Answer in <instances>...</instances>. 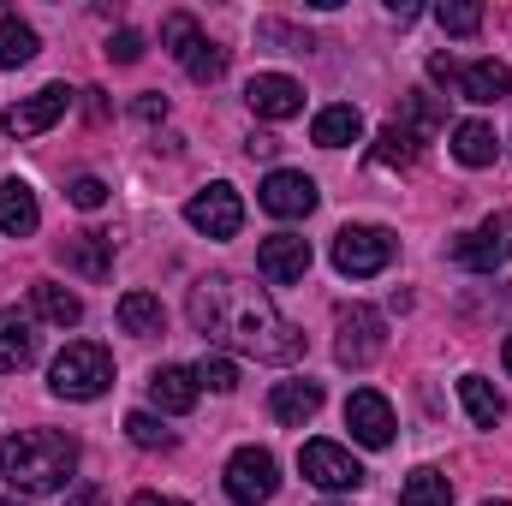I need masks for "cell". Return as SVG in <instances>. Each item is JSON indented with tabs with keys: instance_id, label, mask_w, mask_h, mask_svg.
<instances>
[{
	"instance_id": "obj_27",
	"label": "cell",
	"mask_w": 512,
	"mask_h": 506,
	"mask_svg": "<svg viewBox=\"0 0 512 506\" xmlns=\"http://www.w3.org/2000/svg\"><path fill=\"white\" fill-rule=\"evenodd\" d=\"M399 506H453V483L441 477V471H411L405 477V489H399Z\"/></svg>"
},
{
	"instance_id": "obj_32",
	"label": "cell",
	"mask_w": 512,
	"mask_h": 506,
	"mask_svg": "<svg viewBox=\"0 0 512 506\" xmlns=\"http://www.w3.org/2000/svg\"><path fill=\"white\" fill-rule=\"evenodd\" d=\"M126 435H131V447H143V453L173 447V429H161V417H149V411H131V417H126Z\"/></svg>"
},
{
	"instance_id": "obj_40",
	"label": "cell",
	"mask_w": 512,
	"mask_h": 506,
	"mask_svg": "<svg viewBox=\"0 0 512 506\" xmlns=\"http://www.w3.org/2000/svg\"><path fill=\"white\" fill-rule=\"evenodd\" d=\"M501 364H507V376H512V334H507V346H501Z\"/></svg>"
},
{
	"instance_id": "obj_4",
	"label": "cell",
	"mask_w": 512,
	"mask_h": 506,
	"mask_svg": "<svg viewBox=\"0 0 512 506\" xmlns=\"http://www.w3.org/2000/svg\"><path fill=\"white\" fill-rule=\"evenodd\" d=\"M161 42H167V54L185 66L191 84H215V78L227 72V48H215V42L197 30L191 12H167V18H161Z\"/></svg>"
},
{
	"instance_id": "obj_41",
	"label": "cell",
	"mask_w": 512,
	"mask_h": 506,
	"mask_svg": "<svg viewBox=\"0 0 512 506\" xmlns=\"http://www.w3.org/2000/svg\"><path fill=\"white\" fill-rule=\"evenodd\" d=\"M0 506H24V501H6V495H0Z\"/></svg>"
},
{
	"instance_id": "obj_28",
	"label": "cell",
	"mask_w": 512,
	"mask_h": 506,
	"mask_svg": "<svg viewBox=\"0 0 512 506\" xmlns=\"http://www.w3.org/2000/svg\"><path fill=\"white\" fill-rule=\"evenodd\" d=\"M36 30L24 18H0V66H30L36 60Z\"/></svg>"
},
{
	"instance_id": "obj_26",
	"label": "cell",
	"mask_w": 512,
	"mask_h": 506,
	"mask_svg": "<svg viewBox=\"0 0 512 506\" xmlns=\"http://www.w3.org/2000/svg\"><path fill=\"white\" fill-rule=\"evenodd\" d=\"M459 399H465V411H471L477 429H495V423L507 417V399H501L483 376H459Z\"/></svg>"
},
{
	"instance_id": "obj_12",
	"label": "cell",
	"mask_w": 512,
	"mask_h": 506,
	"mask_svg": "<svg viewBox=\"0 0 512 506\" xmlns=\"http://www.w3.org/2000/svg\"><path fill=\"white\" fill-rule=\"evenodd\" d=\"M66 108H72V90H66V84H48V90H36V96L12 102L0 126L12 131V137H42L48 126H60V120H66Z\"/></svg>"
},
{
	"instance_id": "obj_16",
	"label": "cell",
	"mask_w": 512,
	"mask_h": 506,
	"mask_svg": "<svg viewBox=\"0 0 512 506\" xmlns=\"http://www.w3.org/2000/svg\"><path fill=\"white\" fill-rule=\"evenodd\" d=\"M268 411H274V423L304 429V423L322 411V381H280V387L268 393Z\"/></svg>"
},
{
	"instance_id": "obj_15",
	"label": "cell",
	"mask_w": 512,
	"mask_h": 506,
	"mask_svg": "<svg viewBox=\"0 0 512 506\" xmlns=\"http://www.w3.org/2000/svg\"><path fill=\"white\" fill-rule=\"evenodd\" d=\"M346 429H352V441H364V447H387V441H393V405H387L376 387H358V393L346 399Z\"/></svg>"
},
{
	"instance_id": "obj_23",
	"label": "cell",
	"mask_w": 512,
	"mask_h": 506,
	"mask_svg": "<svg viewBox=\"0 0 512 506\" xmlns=\"http://www.w3.org/2000/svg\"><path fill=\"white\" fill-rule=\"evenodd\" d=\"M358 137H364V114H358L352 102L322 108L316 126H310V143H322V149H346V143H358Z\"/></svg>"
},
{
	"instance_id": "obj_21",
	"label": "cell",
	"mask_w": 512,
	"mask_h": 506,
	"mask_svg": "<svg viewBox=\"0 0 512 506\" xmlns=\"http://www.w3.org/2000/svg\"><path fill=\"white\" fill-rule=\"evenodd\" d=\"M36 358V328L18 310H0V376H18Z\"/></svg>"
},
{
	"instance_id": "obj_14",
	"label": "cell",
	"mask_w": 512,
	"mask_h": 506,
	"mask_svg": "<svg viewBox=\"0 0 512 506\" xmlns=\"http://www.w3.org/2000/svg\"><path fill=\"white\" fill-rule=\"evenodd\" d=\"M256 268H262V280H274V286L304 280V274H310V239H298V233L262 239V245H256Z\"/></svg>"
},
{
	"instance_id": "obj_9",
	"label": "cell",
	"mask_w": 512,
	"mask_h": 506,
	"mask_svg": "<svg viewBox=\"0 0 512 506\" xmlns=\"http://www.w3.org/2000/svg\"><path fill=\"white\" fill-rule=\"evenodd\" d=\"M274 489H280V465H274L268 447H239L227 459V495L239 506H262Z\"/></svg>"
},
{
	"instance_id": "obj_19",
	"label": "cell",
	"mask_w": 512,
	"mask_h": 506,
	"mask_svg": "<svg viewBox=\"0 0 512 506\" xmlns=\"http://www.w3.org/2000/svg\"><path fill=\"white\" fill-rule=\"evenodd\" d=\"M36 221H42V209H36V191H30L24 179H0V233H12V239H30V233H36Z\"/></svg>"
},
{
	"instance_id": "obj_5",
	"label": "cell",
	"mask_w": 512,
	"mask_h": 506,
	"mask_svg": "<svg viewBox=\"0 0 512 506\" xmlns=\"http://www.w3.org/2000/svg\"><path fill=\"white\" fill-rule=\"evenodd\" d=\"M393 256H399V239H393L387 227H340V233H334V268L352 274V280L382 274Z\"/></svg>"
},
{
	"instance_id": "obj_2",
	"label": "cell",
	"mask_w": 512,
	"mask_h": 506,
	"mask_svg": "<svg viewBox=\"0 0 512 506\" xmlns=\"http://www.w3.org/2000/svg\"><path fill=\"white\" fill-rule=\"evenodd\" d=\"M78 471V441L60 429H24L0 441V477L24 495H54Z\"/></svg>"
},
{
	"instance_id": "obj_10",
	"label": "cell",
	"mask_w": 512,
	"mask_h": 506,
	"mask_svg": "<svg viewBox=\"0 0 512 506\" xmlns=\"http://www.w3.org/2000/svg\"><path fill=\"white\" fill-rule=\"evenodd\" d=\"M185 221L203 233V239H233L245 227V203L233 185H203L191 203H185Z\"/></svg>"
},
{
	"instance_id": "obj_37",
	"label": "cell",
	"mask_w": 512,
	"mask_h": 506,
	"mask_svg": "<svg viewBox=\"0 0 512 506\" xmlns=\"http://www.w3.org/2000/svg\"><path fill=\"white\" fill-rule=\"evenodd\" d=\"M245 149H251V155H262V161H268V155L280 149V137H268V131H251V143H245Z\"/></svg>"
},
{
	"instance_id": "obj_17",
	"label": "cell",
	"mask_w": 512,
	"mask_h": 506,
	"mask_svg": "<svg viewBox=\"0 0 512 506\" xmlns=\"http://www.w3.org/2000/svg\"><path fill=\"white\" fill-rule=\"evenodd\" d=\"M453 90L465 102H501V96H512V72L501 60H471V66L453 72Z\"/></svg>"
},
{
	"instance_id": "obj_36",
	"label": "cell",
	"mask_w": 512,
	"mask_h": 506,
	"mask_svg": "<svg viewBox=\"0 0 512 506\" xmlns=\"http://www.w3.org/2000/svg\"><path fill=\"white\" fill-rule=\"evenodd\" d=\"M131 114H137L143 126H155V120H167V96H155V90H149V96H137V102H131Z\"/></svg>"
},
{
	"instance_id": "obj_31",
	"label": "cell",
	"mask_w": 512,
	"mask_h": 506,
	"mask_svg": "<svg viewBox=\"0 0 512 506\" xmlns=\"http://www.w3.org/2000/svg\"><path fill=\"white\" fill-rule=\"evenodd\" d=\"M435 24H441L447 36H477V30H483V6L447 0V6H435Z\"/></svg>"
},
{
	"instance_id": "obj_34",
	"label": "cell",
	"mask_w": 512,
	"mask_h": 506,
	"mask_svg": "<svg viewBox=\"0 0 512 506\" xmlns=\"http://www.w3.org/2000/svg\"><path fill=\"white\" fill-rule=\"evenodd\" d=\"M108 60H114V66H137V60H143V36H137V30H114V36H108Z\"/></svg>"
},
{
	"instance_id": "obj_39",
	"label": "cell",
	"mask_w": 512,
	"mask_h": 506,
	"mask_svg": "<svg viewBox=\"0 0 512 506\" xmlns=\"http://www.w3.org/2000/svg\"><path fill=\"white\" fill-rule=\"evenodd\" d=\"M72 506H102V495H96V489H84V495H78Z\"/></svg>"
},
{
	"instance_id": "obj_24",
	"label": "cell",
	"mask_w": 512,
	"mask_h": 506,
	"mask_svg": "<svg viewBox=\"0 0 512 506\" xmlns=\"http://www.w3.org/2000/svg\"><path fill=\"white\" fill-rule=\"evenodd\" d=\"M453 155H459V167H495L501 137L489 120H465V126H453Z\"/></svg>"
},
{
	"instance_id": "obj_20",
	"label": "cell",
	"mask_w": 512,
	"mask_h": 506,
	"mask_svg": "<svg viewBox=\"0 0 512 506\" xmlns=\"http://www.w3.org/2000/svg\"><path fill=\"white\" fill-rule=\"evenodd\" d=\"M149 393H155V405L161 411H173V417H185L191 405H197V370H185V364H161L155 376H149Z\"/></svg>"
},
{
	"instance_id": "obj_30",
	"label": "cell",
	"mask_w": 512,
	"mask_h": 506,
	"mask_svg": "<svg viewBox=\"0 0 512 506\" xmlns=\"http://www.w3.org/2000/svg\"><path fill=\"white\" fill-rule=\"evenodd\" d=\"M417 155H423V143H417L411 131H399V126H387L382 137H376V149H370L376 167H411Z\"/></svg>"
},
{
	"instance_id": "obj_25",
	"label": "cell",
	"mask_w": 512,
	"mask_h": 506,
	"mask_svg": "<svg viewBox=\"0 0 512 506\" xmlns=\"http://www.w3.org/2000/svg\"><path fill=\"white\" fill-rule=\"evenodd\" d=\"M120 328H126V334H137V340L161 334V328H167L161 298H155V292H126V298H120Z\"/></svg>"
},
{
	"instance_id": "obj_22",
	"label": "cell",
	"mask_w": 512,
	"mask_h": 506,
	"mask_svg": "<svg viewBox=\"0 0 512 506\" xmlns=\"http://www.w3.org/2000/svg\"><path fill=\"white\" fill-rule=\"evenodd\" d=\"M30 310H36L42 322H54V328H78V322H84V298L66 292V286H54V280H36V286H30Z\"/></svg>"
},
{
	"instance_id": "obj_38",
	"label": "cell",
	"mask_w": 512,
	"mask_h": 506,
	"mask_svg": "<svg viewBox=\"0 0 512 506\" xmlns=\"http://www.w3.org/2000/svg\"><path fill=\"white\" fill-rule=\"evenodd\" d=\"M131 506H185V501H173V495H137Z\"/></svg>"
},
{
	"instance_id": "obj_35",
	"label": "cell",
	"mask_w": 512,
	"mask_h": 506,
	"mask_svg": "<svg viewBox=\"0 0 512 506\" xmlns=\"http://www.w3.org/2000/svg\"><path fill=\"white\" fill-rule=\"evenodd\" d=\"M66 197H72L78 209H102V203H108V185L84 173V179H72V185H66Z\"/></svg>"
},
{
	"instance_id": "obj_3",
	"label": "cell",
	"mask_w": 512,
	"mask_h": 506,
	"mask_svg": "<svg viewBox=\"0 0 512 506\" xmlns=\"http://www.w3.org/2000/svg\"><path fill=\"white\" fill-rule=\"evenodd\" d=\"M48 387H54L60 399H102V393L114 387V358H108V346L72 340V346L48 364Z\"/></svg>"
},
{
	"instance_id": "obj_8",
	"label": "cell",
	"mask_w": 512,
	"mask_h": 506,
	"mask_svg": "<svg viewBox=\"0 0 512 506\" xmlns=\"http://www.w3.org/2000/svg\"><path fill=\"white\" fill-rule=\"evenodd\" d=\"M453 262L471 268V274H495V268H507L512 262V209L489 215V221L471 227V233H459V239H453Z\"/></svg>"
},
{
	"instance_id": "obj_11",
	"label": "cell",
	"mask_w": 512,
	"mask_h": 506,
	"mask_svg": "<svg viewBox=\"0 0 512 506\" xmlns=\"http://www.w3.org/2000/svg\"><path fill=\"white\" fill-rule=\"evenodd\" d=\"M256 203H262L268 215H280V221H304V215L316 209V179H310V173H292V167H274V173L262 179Z\"/></svg>"
},
{
	"instance_id": "obj_6",
	"label": "cell",
	"mask_w": 512,
	"mask_h": 506,
	"mask_svg": "<svg viewBox=\"0 0 512 506\" xmlns=\"http://www.w3.org/2000/svg\"><path fill=\"white\" fill-rule=\"evenodd\" d=\"M298 471H304V483H316L322 495H358L364 477H370V471H364L346 447H334V441H304Z\"/></svg>"
},
{
	"instance_id": "obj_29",
	"label": "cell",
	"mask_w": 512,
	"mask_h": 506,
	"mask_svg": "<svg viewBox=\"0 0 512 506\" xmlns=\"http://www.w3.org/2000/svg\"><path fill=\"white\" fill-rule=\"evenodd\" d=\"M393 126L411 131V137L423 143V137H435V126H441V108H435V102H429L423 90H411V96L399 102V120H393Z\"/></svg>"
},
{
	"instance_id": "obj_18",
	"label": "cell",
	"mask_w": 512,
	"mask_h": 506,
	"mask_svg": "<svg viewBox=\"0 0 512 506\" xmlns=\"http://www.w3.org/2000/svg\"><path fill=\"white\" fill-rule=\"evenodd\" d=\"M60 262H66L72 274H84V280H108V268H114V239H108V233H78V239L60 245Z\"/></svg>"
},
{
	"instance_id": "obj_1",
	"label": "cell",
	"mask_w": 512,
	"mask_h": 506,
	"mask_svg": "<svg viewBox=\"0 0 512 506\" xmlns=\"http://www.w3.org/2000/svg\"><path fill=\"white\" fill-rule=\"evenodd\" d=\"M191 322L203 340L233 346L256 364H292L304 358V334L268 304V292L245 286L239 274H209L191 286Z\"/></svg>"
},
{
	"instance_id": "obj_42",
	"label": "cell",
	"mask_w": 512,
	"mask_h": 506,
	"mask_svg": "<svg viewBox=\"0 0 512 506\" xmlns=\"http://www.w3.org/2000/svg\"><path fill=\"white\" fill-rule=\"evenodd\" d=\"M483 506H507V501H483Z\"/></svg>"
},
{
	"instance_id": "obj_13",
	"label": "cell",
	"mask_w": 512,
	"mask_h": 506,
	"mask_svg": "<svg viewBox=\"0 0 512 506\" xmlns=\"http://www.w3.org/2000/svg\"><path fill=\"white\" fill-rule=\"evenodd\" d=\"M245 102L256 120H292V114H304V84L286 72H256L245 84Z\"/></svg>"
},
{
	"instance_id": "obj_33",
	"label": "cell",
	"mask_w": 512,
	"mask_h": 506,
	"mask_svg": "<svg viewBox=\"0 0 512 506\" xmlns=\"http://www.w3.org/2000/svg\"><path fill=\"white\" fill-rule=\"evenodd\" d=\"M197 387H209V393H233V387H239L233 358H221V352H215V358H203V364H197Z\"/></svg>"
},
{
	"instance_id": "obj_7",
	"label": "cell",
	"mask_w": 512,
	"mask_h": 506,
	"mask_svg": "<svg viewBox=\"0 0 512 506\" xmlns=\"http://www.w3.org/2000/svg\"><path fill=\"white\" fill-rule=\"evenodd\" d=\"M382 352H387L382 310H370V304H346V310H340V346H334V358H340L346 370H370Z\"/></svg>"
}]
</instances>
